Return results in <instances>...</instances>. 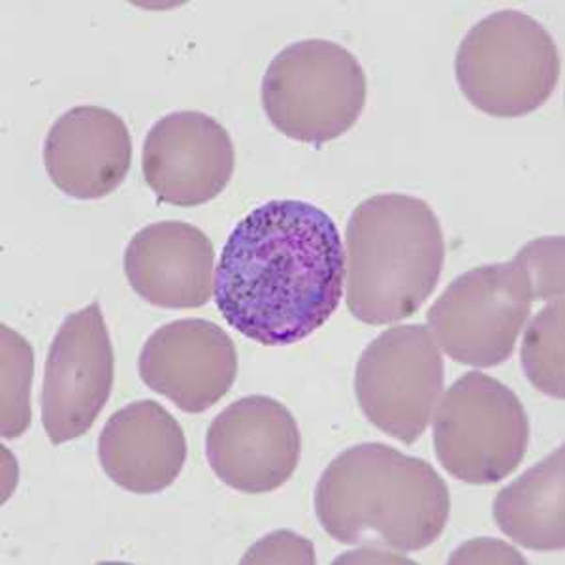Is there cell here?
<instances>
[{
	"mask_svg": "<svg viewBox=\"0 0 565 565\" xmlns=\"http://www.w3.org/2000/svg\"><path fill=\"white\" fill-rule=\"evenodd\" d=\"M234 143L221 122L202 111L168 114L149 129L141 172L157 199L194 207L217 199L234 174Z\"/></svg>",
	"mask_w": 565,
	"mask_h": 565,
	"instance_id": "11",
	"label": "cell"
},
{
	"mask_svg": "<svg viewBox=\"0 0 565 565\" xmlns=\"http://www.w3.org/2000/svg\"><path fill=\"white\" fill-rule=\"evenodd\" d=\"M316 509L322 530L338 543L417 553L444 533L450 495L426 460L385 444H360L322 471Z\"/></svg>",
	"mask_w": 565,
	"mask_h": 565,
	"instance_id": "2",
	"label": "cell"
},
{
	"mask_svg": "<svg viewBox=\"0 0 565 565\" xmlns=\"http://www.w3.org/2000/svg\"><path fill=\"white\" fill-rule=\"evenodd\" d=\"M114 348L97 302L66 317L45 359L42 423L53 445L84 436L114 388Z\"/></svg>",
	"mask_w": 565,
	"mask_h": 565,
	"instance_id": "9",
	"label": "cell"
},
{
	"mask_svg": "<svg viewBox=\"0 0 565 565\" xmlns=\"http://www.w3.org/2000/svg\"><path fill=\"white\" fill-rule=\"evenodd\" d=\"M132 138L116 111L76 106L57 117L45 136L44 164L53 185L77 200L114 193L129 174Z\"/></svg>",
	"mask_w": 565,
	"mask_h": 565,
	"instance_id": "13",
	"label": "cell"
},
{
	"mask_svg": "<svg viewBox=\"0 0 565 565\" xmlns=\"http://www.w3.org/2000/svg\"><path fill=\"white\" fill-rule=\"evenodd\" d=\"M2 334V437L18 439L23 436L31 420V386H33L34 354L31 343L13 332L7 324L0 327Z\"/></svg>",
	"mask_w": 565,
	"mask_h": 565,
	"instance_id": "18",
	"label": "cell"
},
{
	"mask_svg": "<svg viewBox=\"0 0 565 565\" xmlns=\"http://www.w3.org/2000/svg\"><path fill=\"white\" fill-rule=\"evenodd\" d=\"M122 264L136 295L157 308H200L212 298V239L189 223L162 221L136 232Z\"/></svg>",
	"mask_w": 565,
	"mask_h": 565,
	"instance_id": "14",
	"label": "cell"
},
{
	"mask_svg": "<svg viewBox=\"0 0 565 565\" xmlns=\"http://www.w3.org/2000/svg\"><path fill=\"white\" fill-rule=\"evenodd\" d=\"M343 282L345 253L334 218L303 200H270L231 232L213 298L239 334L264 348H287L334 316Z\"/></svg>",
	"mask_w": 565,
	"mask_h": 565,
	"instance_id": "1",
	"label": "cell"
},
{
	"mask_svg": "<svg viewBox=\"0 0 565 565\" xmlns=\"http://www.w3.org/2000/svg\"><path fill=\"white\" fill-rule=\"evenodd\" d=\"M530 423L519 396L484 373L455 381L434 417L437 460L469 484H494L526 457Z\"/></svg>",
	"mask_w": 565,
	"mask_h": 565,
	"instance_id": "6",
	"label": "cell"
},
{
	"mask_svg": "<svg viewBox=\"0 0 565 565\" xmlns=\"http://www.w3.org/2000/svg\"><path fill=\"white\" fill-rule=\"evenodd\" d=\"M564 324V298H558L533 317L522 343V366L527 380L537 391L558 399L565 394Z\"/></svg>",
	"mask_w": 565,
	"mask_h": 565,
	"instance_id": "17",
	"label": "cell"
},
{
	"mask_svg": "<svg viewBox=\"0 0 565 565\" xmlns=\"http://www.w3.org/2000/svg\"><path fill=\"white\" fill-rule=\"evenodd\" d=\"M244 564H316V548L302 535L279 530L250 546Z\"/></svg>",
	"mask_w": 565,
	"mask_h": 565,
	"instance_id": "20",
	"label": "cell"
},
{
	"mask_svg": "<svg viewBox=\"0 0 565 565\" xmlns=\"http://www.w3.org/2000/svg\"><path fill=\"white\" fill-rule=\"evenodd\" d=\"M302 452L292 413L263 394L245 396L213 418L206 434L210 468L231 489L268 494L289 481Z\"/></svg>",
	"mask_w": 565,
	"mask_h": 565,
	"instance_id": "10",
	"label": "cell"
},
{
	"mask_svg": "<svg viewBox=\"0 0 565 565\" xmlns=\"http://www.w3.org/2000/svg\"><path fill=\"white\" fill-rule=\"evenodd\" d=\"M140 377L181 412L204 413L225 398L238 375V351L223 328L180 319L149 335L138 359Z\"/></svg>",
	"mask_w": 565,
	"mask_h": 565,
	"instance_id": "12",
	"label": "cell"
},
{
	"mask_svg": "<svg viewBox=\"0 0 565 565\" xmlns=\"http://www.w3.org/2000/svg\"><path fill=\"white\" fill-rule=\"evenodd\" d=\"M565 450L551 452L501 490L494 519L501 532L540 553L565 546Z\"/></svg>",
	"mask_w": 565,
	"mask_h": 565,
	"instance_id": "16",
	"label": "cell"
},
{
	"mask_svg": "<svg viewBox=\"0 0 565 565\" xmlns=\"http://www.w3.org/2000/svg\"><path fill=\"white\" fill-rule=\"evenodd\" d=\"M516 260L524 266L535 289V300L564 298V238L546 236L522 247Z\"/></svg>",
	"mask_w": 565,
	"mask_h": 565,
	"instance_id": "19",
	"label": "cell"
},
{
	"mask_svg": "<svg viewBox=\"0 0 565 565\" xmlns=\"http://www.w3.org/2000/svg\"><path fill=\"white\" fill-rule=\"evenodd\" d=\"M345 244L348 308L373 327L415 316L444 270L439 218L407 194H377L354 207Z\"/></svg>",
	"mask_w": 565,
	"mask_h": 565,
	"instance_id": "3",
	"label": "cell"
},
{
	"mask_svg": "<svg viewBox=\"0 0 565 565\" xmlns=\"http://www.w3.org/2000/svg\"><path fill=\"white\" fill-rule=\"evenodd\" d=\"M98 460L117 487L157 494L174 484L185 466V434L161 404L132 402L108 418L98 436Z\"/></svg>",
	"mask_w": 565,
	"mask_h": 565,
	"instance_id": "15",
	"label": "cell"
},
{
	"mask_svg": "<svg viewBox=\"0 0 565 565\" xmlns=\"http://www.w3.org/2000/svg\"><path fill=\"white\" fill-rule=\"evenodd\" d=\"M364 68L330 40H300L271 58L260 87L266 116L303 143H327L353 129L366 106Z\"/></svg>",
	"mask_w": 565,
	"mask_h": 565,
	"instance_id": "4",
	"label": "cell"
},
{
	"mask_svg": "<svg viewBox=\"0 0 565 565\" xmlns=\"http://www.w3.org/2000/svg\"><path fill=\"white\" fill-rule=\"evenodd\" d=\"M535 289L516 258L457 277L428 311V327L450 359L494 367L511 359Z\"/></svg>",
	"mask_w": 565,
	"mask_h": 565,
	"instance_id": "7",
	"label": "cell"
},
{
	"mask_svg": "<svg viewBox=\"0 0 565 565\" xmlns=\"http://www.w3.org/2000/svg\"><path fill=\"white\" fill-rule=\"evenodd\" d=\"M457 82L469 103L492 117H522L551 98L559 77L556 42L540 21L500 10L458 45Z\"/></svg>",
	"mask_w": 565,
	"mask_h": 565,
	"instance_id": "5",
	"label": "cell"
},
{
	"mask_svg": "<svg viewBox=\"0 0 565 565\" xmlns=\"http://www.w3.org/2000/svg\"><path fill=\"white\" fill-rule=\"evenodd\" d=\"M458 562H516V564H526V559L521 558L519 553L500 541L476 540L468 545L460 546L455 556L450 558V564Z\"/></svg>",
	"mask_w": 565,
	"mask_h": 565,
	"instance_id": "21",
	"label": "cell"
},
{
	"mask_svg": "<svg viewBox=\"0 0 565 565\" xmlns=\"http://www.w3.org/2000/svg\"><path fill=\"white\" fill-rule=\"evenodd\" d=\"M444 383V356L430 330L405 324L388 328L364 349L354 394L373 426L413 445L428 428Z\"/></svg>",
	"mask_w": 565,
	"mask_h": 565,
	"instance_id": "8",
	"label": "cell"
}]
</instances>
